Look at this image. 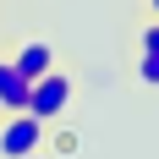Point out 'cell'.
Wrapping results in <instances>:
<instances>
[{
	"label": "cell",
	"mask_w": 159,
	"mask_h": 159,
	"mask_svg": "<svg viewBox=\"0 0 159 159\" xmlns=\"http://www.w3.org/2000/svg\"><path fill=\"white\" fill-rule=\"evenodd\" d=\"M137 77L148 88H159V55H137Z\"/></svg>",
	"instance_id": "5b68a950"
},
{
	"label": "cell",
	"mask_w": 159,
	"mask_h": 159,
	"mask_svg": "<svg viewBox=\"0 0 159 159\" xmlns=\"http://www.w3.org/2000/svg\"><path fill=\"white\" fill-rule=\"evenodd\" d=\"M55 154H77V132H61L55 137Z\"/></svg>",
	"instance_id": "52a82bcc"
},
{
	"label": "cell",
	"mask_w": 159,
	"mask_h": 159,
	"mask_svg": "<svg viewBox=\"0 0 159 159\" xmlns=\"http://www.w3.org/2000/svg\"><path fill=\"white\" fill-rule=\"evenodd\" d=\"M11 66H16L28 82H39L44 71H55V49H49L44 39H22V44H16V55H11Z\"/></svg>",
	"instance_id": "277c9868"
},
{
	"label": "cell",
	"mask_w": 159,
	"mask_h": 159,
	"mask_svg": "<svg viewBox=\"0 0 159 159\" xmlns=\"http://www.w3.org/2000/svg\"><path fill=\"white\" fill-rule=\"evenodd\" d=\"M28 99H33V82L11 66V55H0V110L16 115V110H28Z\"/></svg>",
	"instance_id": "3957f363"
},
{
	"label": "cell",
	"mask_w": 159,
	"mask_h": 159,
	"mask_svg": "<svg viewBox=\"0 0 159 159\" xmlns=\"http://www.w3.org/2000/svg\"><path fill=\"white\" fill-rule=\"evenodd\" d=\"M44 121L33 110H16V115H6L0 121V159H28V154H39L44 148Z\"/></svg>",
	"instance_id": "7a4b0ae2"
},
{
	"label": "cell",
	"mask_w": 159,
	"mask_h": 159,
	"mask_svg": "<svg viewBox=\"0 0 159 159\" xmlns=\"http://www.w3.org/2000/svg\"><path fill=\"white\" fill-rule=\"evenodd\" d=\"M28 159H44V154H28Z\"/></svg>",
	"instance_id": "9c48e42d"
},
{
	"label": "cell",
	"mask_w": 159,
	"mask_h": 159,
	"mask_svg": "<svg viewBox=\"0 0 159 159\" xmlns=\"http://www.w3.org/2000/svg\"><path fill=\"white\" fill-rule=\"evenodd\" d=\"M71 99H77V77H71V71H61V66H55V71H44V77L33 82V99H28V110L39 115V121H61L66 110H71Z\"/></svg>",
	"instance_id": "6da1fadb"
},
{
	"label": "cell",
	"mask_w": 159,
	"mask_h": 159,
	"mask_svg": "<svg viewBox=\"0 0 159 159\" xmlns=\"http://www.w3.org/2000/svg\"><path fill=\"white\" fill-rule=\"evenodd\" d=\"M148 6H154V16H159V0H148Z\"/></svg>",
	"instance_id": "ba28073f"
},
{
	"label": "cell",
	"mask_w": 159,
	"mask_h": 159,
	"mask_svg": "<svg viewBox=\"0 0 159 159\" xmlns=\"http://www.w3.org/2000/svg\"><path fill=\"white\" fill-rule=\"evenodd\" d=\"M137 44H143V55H159V16L148 22L143 33H137Z\"/></svg>",
	"instance_id": "8992f818"
}]
</instances>
